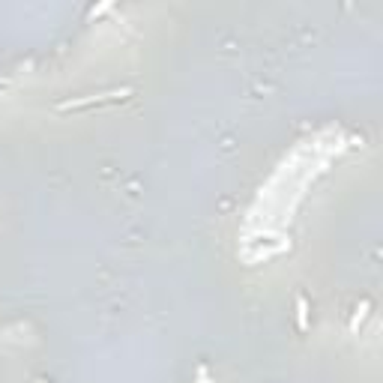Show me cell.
I'll return each instance as SVG.
<instances>
[{
  "instance_id": "cell-1",
  "label": "cell",
  "mask_w": 383,
  "mask_h": 383,
  "mask_svg": "<svg viewBox=\"0 0 383 383\" xmlns=\"http://www.w3.org/2000/svg\"><path fill=\"white\" fill-rule=\"evenodd\" d=\"M126 96H132V87H123V90H111V93H99V96H84V99H66L60 102L57 108L60 111H69V108H87V105H99V102H117V99H126Z\"/></svg>"
},
{
  "instance_id": "cell-2",
  "label": "cell",
  "mask_w": 383,
  "mask_h": 383,
  "mask_svg": "<svg viewBox=\"0 0 383 383\" xmlns=\"http://www.w3.org/2000/svg\"><path fill=\"white\" fill-rule=\"evenodd\" d=\"M297 302H299V329H305L308 326V320H305V297H299Z\"/></svg>"
},
{
  "instance_id": "cell-3",
  "label": "cell",
  "mask_w": 383,
  "mask_h": 383,
  "mask_svg": "<svg viewBox=\"0 0 383 383\" xmlns=\"http://www.w3.org/2000/svg\"><path fill=\"white\" fill-rule=\"evenodd\" d=\"M42 383H45V380H42Z\"/></svg>"
}]
</instances>
